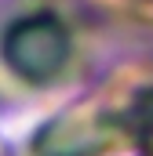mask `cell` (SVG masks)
Returning <instances> with one entry per match:
<instances>
[{"instance_id":"7a4b0ae2","label":"cell","mask_w":153,"mask_h":156,"mask_svg":"<svg viewBox=\"0 0 153 156\" xmlns=\"http://www.w3.org/2000/svg\"><path fill=\"white\" fill-rule=\"evenodd\" d=\"M106 149V127L99 120H51L33 138V156H99Z\"/></svg>"},{"instance_id":"6da1fadb","label":"cell","mask_w":153,"mask_h":156,"mask_svg":"<svg viewBox=\"0 0 153 156\" xmlns=\"http://www.w3.org/2000/svg\"><path fill=\"white\" fill-rule=\"evenodd\" d=\"M69 55V40L62 33V26L55 18H26L18 26H11V33L4 40V58L7 66L29 83L58 76Z\"/></svg>"}]
</instances>
